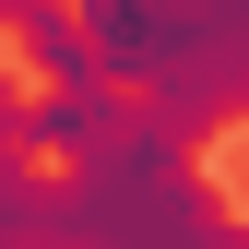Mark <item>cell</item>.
Segmentation results:
<instances>
[{"label": "cell", "instance_id": "obj_1", "mask_svg": "<svg viewBox=\"0 0 249 249\" xmlns=\"http://www.w3.org/2000/svg\"><path fill=\"white\" fill-rule=\"evenodd\" d=\"M95 71L131 95L142 119H166L178 142H213L237 119V83H249V0H71Z\"/></svg>", "mask_w": 249, "mask_h": 249}, {"label": "cell", "instance_id": "obj_2", "mask_svg": "<svg viewBox=\"0 0 249 249\" xmlns=\"http://www.w3.org/2000/svg\"><path fill=\"white\" fill-rule=\"evenodd\" d=\"M48 213H59V178L24 154V83L0 71V249H48Z\"/></svg>", "mask_w": 249, "mask_h": 249}, {"label": "cell", "instance_id": "obj_3", "mask_svg": "<svg viewBox=\"0 0 249 249\" xmlns=\"http://www.w3.org/2000/svg\"><path fill=\"white\" fill-rule=\"evenodd\" d=\"M119 119H131V95L119 83H83V95H24V154H59V166H83Z\"/></svg>", "mask_w": 249, "mask_h": 249}, {"label": "cell", "instance_id": "obj_4", "mask_svg": "<svg viewBox=\"0 0 249 249\" xmlns=\"http://www.w3.org/2000/svg\"><path fill=\"white\" fill-rule=\"evenodd\" d=\"M12 36H24V71H36L48 95L107 83V71H95V48H83V24H71V0H24V12H12Z\"/></svg>", "mask_w": 249, "mask_h": 249}, {"label": "cell", "instance_id": "obj_5", "mask_svg": "<svg viewBox=\"0 0 249 249\" xmlns=\"http://www.w3.org/2000/svg\"><path fill=\"white\" fill-rule=\"evenodd\" d=\"M154 249H237V226H226V202H213L202 226H178V237H154Z\"/></svg>", "mask_w": 249, "mask_h": 249}, {"label": "cell", "instance_id": "obj_6", "mask_svg": "<svg viewBox=\"0 0 249 249\" xmlns=\"http://www.w3.org/2000/svg\"><path fill=\"white\" fill-rule=\"evenodd\" d=\"M12 12H24V0H0V36H12Z\"/></svg>", "mask_w": 249, "mask_h": 249}]
</instances>
